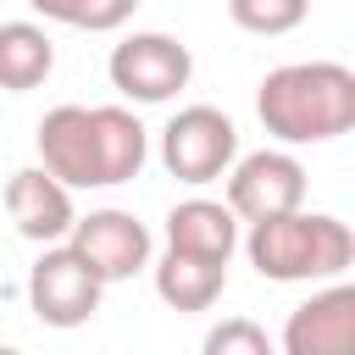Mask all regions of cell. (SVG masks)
<instances>
[{
	"label": "cell",
	"mask_w": 355,
	"mask_h": 355,
	"mask_svg": "<svg viewBox=\"0 0 355 355\" xmlns=\"http://www.w3.org/2000/svg\"><path fill=\"white\" fill-rule=\"evenodd\" d=\"M39 166L67 189L133 183L150 161V133L128 105H55L33 128Z\"/></svg>",
	"instance_id": "cell-1"
},
{
	"label": "cell",
	"mask_w": 355,
	"mask_h": 355,
	"mask_svg": "<svg viewBox=\"0 0 355 355\" xmlns=\"http://www.w3.org/2000/svg\"><path fill=\"white\" fill-rule=\"evenodd\" d=\"M255 116L277 144H327L355 128V72L344 61H288L255 89Z\"/></svg>",
	"instance_id": "cell-2"
},
{
	"label": "cell",
	"mask_w": 355,
	"mask_h": 355,
	"mask_svg": "<svg viewBox=\"0 0 355 355\" xmlns=\"http://www.w3.org/2000/svg\"><path fill=\"white\" fill-rule=\"evenodd\" d=\"M244 255L261 277L272 283H327L344 277L355 261V233L349 222L327 216V211H283V216H261L244 233Z\"/></svg>",
	"instance_id": "cell-3"
},
{
	"label": "cell",
	"mask_w": 355,
	"mask_h": 355,
	"mask_svg": "<svg viewBox=\"0 0 355 355\" xmlns=\"http://www.w3.org/2000/svg\"><path fill=\"white\" fill-rule=\"evenodd\" d=\"M105 72H111V89L122 100H133V105H166L178 89H189L194 55H189L183 39L150 28V33H128L122 44H111Z\"/></svg>",
	"instance_id": "cell-4"
},
{
	"label": "cell",
	"mask_w": 355,
	"mask_h": 355,
	"mask_svg": "<svg viewBox=\"0 0 355 355\" xmlns=\"http://www.w3.org/2000/svg\"><path fill=\"white\" fill-rule=\"evenodd\" d=\"M239 155V128L227 111L216 105H183L166 128H161V166L189 183V189H205L216 183Z\"/></svg>",
	"instance_id": "cell-5"
},
{
	"label": "cell",
	"mask_w": 355,
	"mask_h": 355,
	"mask_svg": "<svg viewBox=\"0 0 355 355\" xmlns=\"http://www.w3.org/2000/svg\"><path fill=\"white\" fill-rule=\"evenodd\" d=\"M227 178V211L239 222H261V216H283V211H300L305 205V166L288 155V150H250V155H233V166L222 172Z\"/></svg>",
	"instance_id": "cell-6"
},
{
	"label": "cell",
	"mask_w": 355,
	"mask_h": 355,
	"mask_svg": "<svg viewBox=\"0 0 355 355\" xmlns=\"http://www.w3.org/2000/svg\"><path fill=\"white\" fill-rule=\"evenodd\" d=\"M100 277L72 255V244H44V255L28 266V305L44 327H83L100 311Z\"/></svg>",
	"instance_id": "cell-7"
},
{
	"label": "cell",
	"mask_w": 355,
	"mask_h": 355,
	"mask_svg": "<svg viewBox=\"0 0 355 355\" xmlns=\"http://www.w3.org/2000/svg\"><path fill=\"white\" fill-rule=\"evenodd\" d=\"M67 244H72V255H78L100 283H128L133 272L150 266V227H144L133 211H116V205L78 216L72 233H67Z\"/></svg>",
	"instance_id": "cell-8"
},
{
	"label": "cell",
	"mask_w": 355,
	"mask_h": 355,
	"mask_svg": "<svg viewBox=\"0 0 355 355\" xmlns=\"http://www.w3.org/2000/svg\"><path fill=\"white\" fill-rule=\"evenodd\" d=\"M283 355H355V283H327L283 322Z\"/></svg>",
	"instance_id": "cell-9"
},
{
	"label": "cell",
	"mask_w": 355,
	"mask_h": 355,
	"mask_svg": "<svg viewBox=\"0 0 355 355\" xmlns=\"http://www.w3.org/2000/svg\"><path fill=\"white\" fill-rule=\"evenodd\" d=\"M6 211H11V222H17V233H22L28 244H61V239L72 233V222H78L72 189H67L61 178H50L44 166L11 172V183H6Z\"/></svg>",
	"instance_id": "cell-10"
},
{
	"label": "cell",
	"mask_w": 355,
	"mask_h": 355,
	"mask_svg": "<svg viewBox=\"0 0 355 355\" xmlns=\"http://www.w3.org/2000/svg\"><path fill=\"white\" fill-rule=\"evenodd\" d=\"M166 250H183V255H200V261H216L227 266L233 250H239V216L222 205V200H178L166 211Z\"/></svg>",
	"instance_id": "cell-11"
},
{
	"label": "cell",
	"mask_w": 355,
	"mask_h": 355,
	"mask_svg": "<svg viewBox=\"0 0 355 355\" xmlns=\"http://www.w3.org/2000/svg\"><path fill=\"white\" fill-rule=\"evenodd\" d=\"M222 288H227V266H216V261H200V255H183V250H166L155 261V294L183 316L211 311L222 300Z\"/></svg>",
	"instance_id": "cell-12"
},
{
	"label": "cell",
	"mask_w": 355,
	"mask_h": 355,
	"mask_svg": "<svg viewBox=\"0 0 355 355\" xmlns=\"http://www.w3.org/2000/svg\"><path fill=\"white\" fill-rule=\"evenodd\" d=\"M55 67V44L39 22H0V89H39Z\"/></svg>",
	"instance_id": "cell-13"
},
{
	"label": "cell",
	"mask_w": 355,
	"mask_h": 355,
	"mask_svg": "<svg viewBox=\"0 0 355 355\" xmlns=\"http://www.w3.org/2000/svg\"><path fill=\"white\" fill-rule=\"evenodd\" d=\"M28 11L61 28H83V33H116L122 22H133L139 0H28Z\"/></svg>",
	"instance_id": "cell-14"
},
{
	"label": "cell",
	"mask_w": 355,
	"mask_h": 355,
	"mask_svg": "<svg viewBox=\"0 0 355 355\" xmlns=\"http://www.w3.org/2000/svg\"><path fill=\"white\" fill-rule=\"evenodd\" d=\"M227 17H233V28H244V33L277 39V33H294V28L311 17V0H227Z\"/></svg>",
	"instance_id": "cell-15"
},
{
	"label": "cell",
	"mask_w": 355,
	"mask_h": 355,
	"mask_svg": "<svg viewBox=\"0 0 355 355\" xmlns=\"http://www.w3.org/2000/svg\"><path fill=\"white\" fill-rule=\"evenodd\" d=\"M200 355H277V344L266 338L261 322H250V316H222V322L205 333Z\"/></svg>",
	"instance_id": "cell-16"
},
{
	"label": "cell",
	"mask_w": 355,
	"mask_h": 355,
	"mask_svg": "<svg viewBox=\"0 0 355 355\" xmlns=\"http://www.w3.org/2000/svg\"><path fill=\"white\" fill-rule=\"evenodd\" d=\"M0 355H22V349H17V344H0Z\"/></svg>",
	"instance_id": "cell-17"
}]
</instances>
